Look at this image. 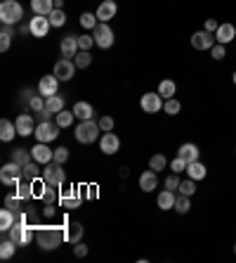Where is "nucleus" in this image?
<instances>
[{"label": "nucleus", "mask_w": 236, "mask_h": 263, "mask_svg": "<svg viewBox=\"0 0 236 263\" xmlns=\"http://www.w3.org/2000/svg\"><path fill=\"white\" fill-rule=\"evenodd\" d=\"M67 239V226L64 228H38L36 230V245L42 251H52Z\"/></svg>", "instance_id": "f257e3e1"}, {"label": "nucleus", "mask_w": 236, "mask_h": 263, "mask_svg": "<svg viewBox=\"0 0 236 263\" xmlns=\"http://www.w3.org/2000/svg\"><path fill=\"white\" fill-rule=\"evenodd\" d=\"M24 19V7L19 5L17 0H3L0 3V22L3 24H19Z\"/></svg>", "instance_id": "f03ea898"}, {"label": "nucleus", "mask_w": 236, "mask_h": 263, "mask_svg": "<svg viewBox=\"0 0 236 263\" xmlns=\"http://www.w3.org/2000/svg\"><path fill=\"white\" fill-rule=\"evenodd\" d=\"M99 133H102V128H99V123H95L92 119L80 121L78 126H76V140H78L80 145H90V142H95L99 138Z\"/></svg>", "instance_id": "7ed1b4c3"}, {"label": "nucleus", "mask_w": 236, "mask_h": 263, "mask_svg": "<svg viewBox=\"0 0 236 263\" xmlns=\"http://www.w3.org/2000/svg\"><path fill=\"white\" fill-rule=\"evenodd\" d=\"M42 178H45V183L52 185V187H61V185L67 183V171L61 168V164L50 161V164H45V168H42Z\"/></svg>", "instance_id": "20e7f679"}, {"label": "nucleus", "mask_w": 236, "mask_h": 263, "mask_svg": "<svg viewBox=\"0 0 236 263\" xmlns=\"http://www.w3.org/2000/svg\"><path fill=\"white\" fill-rule=\"evenodd\" d=\"M10 239L17 242V247H24L33 239V228L26 223V220H17L12 228H10Z\"/></svg>", "instance_id": "39448f33"}, {"label": "nucleus", "mask_w": 236, "mask_h": 263, "mask_svg": "<svg viewBox=\"0 0 236 263\" xmlns=\"http://www.w3.org/2000/svg\"><path fill=\"white\" fill-rule=\"evenodd\" d=\"M22 180H24V166L10 161V164H5L0 168V183L3 185H17Z\"/></svg>", "instance_id": "423d86ee"}, {"label": "nucleus", "mask_w": 236, "mask_h": 263, "mask_svg": "<svg viewBox=\"0 0 236 263\" xmlns=\"http://www.w3.org/2000/svg\"><path fill=\"white\" fill-rule=\"evenodd\" d=\"M92 36H95V45H99L102 50H109L116 41L114 31H111V26L106 24V22H99V24L95 26V31H92Z\"/></svg>", "instance_id": "0eeeda50"}, {"label": "nucleus", "mask_w": 236, "mask_h": 263, "mask_svg": "<svg viewBox=\"0 0 236 263\" xmlns=\"http://www.w3.org/2000/svg\"><path fill=\"white\" fill-rule=\"evenodd\" d=\"M36 140L38 142H52V140H57V135H59V126H57V121L52 123V121H40L36 126Z\"/></svg>", "instance_id": "6e6552de"}, {"label": "nucleus", "mask_w": 236, "mask_h": 263, "mask_svg": "<svg viewBox=\"0 0 236 263\" xmlns=\"http://www.w3.org/2000/svg\"><path fill=\"white\" fill-rule=\"evenodd\" d=\"M163 102L165 100L158 95V92H144L142 100H139V107L146 111V114H158V111L163 109Z\"/></svg>", "instance_id": "1a4fd4ad"}, {"label": "nucleus", "mask_w": 236, "mask_h": 263, "mask_svg": "<svg viewBox=\"0 0 236 263\" xmlns=\"http://www.w3.org/2000/svg\"><path fill=\"white\" fill-rule=\"evenodd\" d=\"M218 43V38H215V33H210V31H196L194 36H191V45H194V50H208L210 52V48Z\"/></svg>", "instance_id": "9d476101"}, {"label": "nucleus", "mask_w": 236, "mask_h": 263, "mask_svg": "<svg viewBox=\"0 0 236 263\" xmlns=\"http://www.w3.org/2000/svg\"><path fill=\"white\" fill-rule=\"evenodd\" d=\"M76 62L69 60V57H61V60H57L55 64V76L59 81H71L73 79V73H76Z\"/></svg>", "instance_id": "9b49d317"}, {"label": "nucleus", "mask_w": 236, "mask_h": 263, "mask_svg": "<svg viewBox=\"0 0 236 263\" xmlns=\"http://www.w3.org/2000/svg\"><path fill=\"white\" fill-rule=\"evenodd\" d=\"M50 17H45V14H36V17L29 22V29H31V36L33 38H45L50 31Z\"/></svg>", "instance_id": "f8f14e48"}, {"label": "nucleus", "mask_w": 236, "mask_h": 263, "mask_svg": "<svg viewBox=\"0 0 236 263\" xmlns=\"http://www.w3.org/2000/svg\"><path fill=\"white\" fill-rule=\"evenodd\" d=\"M59 90V79H57L55 73H48V76H42L38 81V92H40L42 98H50V95H57Z\"/></svg>", "instance_id": "ddd939ff"}, {"label": "nucleus", "mask_w": 236, "mask_h": 263, "mask_svg": "<svg viewBox=\"0 0 236 263\" xmlns=\"http://www.w3.org/2000/svg\"><path fill=\"white\" fill-rule=\"evenodd\" d=\"M118 147H121V140H118V135L116 133H102V138H99V149H102L104 154H116L118 152Z\"/></svg>", "instance_id": "4468645a"}, {"label": "nucleus", "mask_w": 236, "mask_h": 263, "mask_svg": "<svg viewBox=\"0 0 236 263\" xmlns=\"http://www.w3.org/2000/svg\"><path fill=\"white\" fill-rule=\"evenodd\" d=\"M14 126H17V133L22 135V138H26V135L36 133L38 123H33V117H31V114H19V117L14 119Z\"/></svg>", "instance_id": "2eb2a0df"}, {"label": "nucleus", "mask_w": 236, "mask_h": 263, "mask_svg": "<svg viewBox=\"0 0 236 263\" xmlns=\"http://www.w3.org/2000/svg\"><path fill=\"white\" fill-rule=\"evenodd\" d=\"M31 157H33V161H38V164H50V161L55 159V152L48 147V142H38V145L31 149Z\"/></svg>", "instance_id": "dca6fc26"}, {"label": "nucleus", "mask_w": 236, "mask_h": 263, "mask_svg": "<svg viewBox=\"0 0 236 263\" xmlns=\"http://www.w3.org/2000/svg\"><path fill=\"white\" fill-rule=\"evenodd\" d=\"M59 50H61V57H76L78 55V36H73V33H69V36L61 38V43H59Z\"/></svg>", "instance_id": "f3484780"}, {"label": "nucleus", "mask_w": 236, "mask_h": 263, "mask_svg": "<svg viewBox=\"0 0 236 263\" xmlns=\"http://www.w3.org/2000/svg\"><path fill=\"white\" fill-rule=\"evenodd\" d=\"M215 38H218V43H222V45H227V43H231V41H236V26L229 24V22L220 24L218 31H215Z\"/></svg>", "instance_id": "a211bd4d"}, {"label": "nucleus", "mask_w": 236, "mask_h": 263, "mask_svg": "<svg viewBox=\"0 0 236 263\" xmlns=\"http://www.w3.org/2000/svg\"><path fill=\"white\" fill-rule=\"evenodd\" d=\"M116 12H118V5H116L114 0H102V5L97 7L95 14H97L99 22H106V24H109V19H114Z\"/></svg>", "instance_id": "6ab92c4d"}, {"label": "nucleus", "mask_w": 236, "mask_h": 263, "mask_svg": "<svg viewBox=\"0 0 236 263\" xmlns=\"http://www.w3.org/2000/svg\"><path fill=\"white\" fill-rule=\"evenodd\" d=\"M59 204H61V206H67V209H78L80 206V192H78V187H69V190L61 192Z\"/></svg>", "instance_id": "aec40b11"}, {"label": "nucleus", "mask_w": 236, "mask_h": 263, "mask_svg": "<svg viewBox=\"0 0 236 263\" xmlns=\"http://www.w3.org/2000/svg\"><path fill=\"white\" fill-rule=\"evenodd\" d=\"M156 185H158V173L156 171H144L142 176H139V190H144V192H154L156 190Z\"/></svg>", "instance_id": "412c9836"}, {"label": "nucleus", "mask_w": 236, "mask_h": 263, "mask_svg": "<svg viewBox=\"0 0 236 263\" xmlns=\"http://www.w3.org/2000/svg\"><path fill=\"white\" fill-rule=\"evenodd\" d=\"M177 157H182L187 164H191V161H199L201 152H199V147H196L194 142H184V145L177 149Z\"/></svg>", "instance_id": "4be33fe9"}, {"label": "nucleus", "mask_w": 236, "mask_h": 263, "mask_svg": "<svg viewBox=\"0 0 236 263\" xmlns=\"http://www.w3.org/2000/svg\"><path fill=\"white\" fill-rule=\"evenodd\" d=\"M187 178H191V180H203V178L208 176V168H206V164L203 161H191V164H187Z\"/></svg>", "instance_id": "5701e85b"}, {"label": "nucleus", "mask_w": 236, "mask_h": 263, "mask_svg": "<svg viewBox=\"0 0 236 263\" xmlns=\"http://www.w3.org/2000/svg\"><path fill=\"white\" fill-rule=\"evenodd\" d=\"M175 199H177V195L173 190H161V192H158L156 204H158V209L170 211V209H175Z\"/></svg>", "instance_id": "b1692460"}, {"label": "nucleus", "mask_w": 236, "mask_h": 263, "mask_svg": "<svg viewBox=\"0 0 236 263\" xmlns=\"http://www.w3.org/2000/svg\"><path fill=\"white\" fill-rule=\"evenodd\" d=\"M83 226H80L78 220H73V223H69L67 226V242H71V245H78L80 239H83Z\"/></svg>", "instance_id": "393cba45"}, {"label": "nucleus", "mask_w": 236, "mask_h": 263, "mask_svg": "<svg viewBox=\"0 0 236 263\" xmlns=\"http://www.w3.org/2000/svg\"><path fill=\"white\" fill-rule=\"evenodd\" d=\"M14 223H17V214H14L12 209L5 206L0 211V230H3V233H10V228H12Z\"/></svg>", "instance_id": "a878e982"}, {"label": "nucleus", "mask_w": 236, "mask_h": 263, "mask_svg": "<svg viewBox=\"0 0 236 263\" xmlns=\"http://www.w3.org/2000/svg\"><path fill=\"white\" fill-rule=\"evenodd\" d=\"M31 10H33V14H45L48 17L55 10V0H31Z\"/></svg>", "instance_id": "bb28decb"}, {"label": "nucleus", "mask_w": 236, "mask_h": 263, "mask_svg": "<svg viewBox=\"0 0 236 263\" xmlns=\"http://www.w3.org/2000/svg\"><path fill=\"white\" fill-rule=\"evenodd\" d=\"M14 135H19L17 133V126H14L12 121L3 119V121H0V140H3V142H10V140H14Z\"/></svg>", "instance_id": "cd10ccee"}, {"label": "nucleus", "mask_w": 236, "mask_h": 263, "mask_svg": "<svg viewBox=\"0 0 236 263\" xmlns=\"http://www.w3.org/2000/svg\"><path fill=\"white\" fill-rule=\"evenodd\" d=\"M73 114H76V119H80V121H88V119L95 117V109H92V104H88V102H76L73 104Z\"/></svg>", "instance_id": "c85d7f7f"}, {"label": "nucleus", "mask_w": 236, "mask_h": 263, "mask_svg": "<svg viewBox=\"0 0 236 263\" xmlns=\"http://www.w3.org/2000/svg\"><path fill=\"white\" fill-rule=\"evenodd\" d=\"M12 38H14V31L10 24H3V29H0V50L3 52H7L10 50V45H12Z\"/></svg>", "instance_id": "c756f323"}, {"label": "nucleus", "mask_w": 236, "mask_h": 263, "mask_svg": "<svg viewBox=\"0 0 236 263\" xmlns=\"http://www.w3.org/2000/svg\"><path fill=\"white\" fill-rule=\"evenodd\" d=\"M175 90H177V86H175V81H170V79H165V81H161L158 83V95L163 100H170V98H175Z\"/></svg>", "instance_id": "7c9ffc66"}, {"label": "nucleus", "mask_w": 236, "mask_h": 263, "mask_svg": "<svg viewBox=\"0 0 236 263\" xmlns=\"http://www.w3.org/2000/svg\"><path fill=\"white\" fill-rule=\"evenodd\" d=\"M40 176H42V171L38 168V161H29V164L24 166V180L33 183V180H38Z\"/></svg>", "instance_id": "2f4dec72"}, {"label": "nucleus", "mask_w": 236, "mask_h": 263, "mask_svg": "<svg viewBox=\"0 0 236 263\" xmlns=\"http://www.w3.org/2000/svg\"><path fill=\"white\" fill-rule=\"evenodd\" d=\"M45 107H48L52 114H59V111L64 109V98H61V95H50V98H45Z\"/></svg>", "instance_id": "473e14b6"}, {"label": "nucleus", "mask_w": 236, "mask_h": 263, "mask_svg": "<svg viewBox=\"0 0 236 263\" xmlns=\"http://www.w3.org/2000/svg\"><path fill=\"white\" fill-rule=\"evenodd\" d=\"M12 161H14V164H19V166H26L29 161H33L31 149H22V147H19V149H14V152H12Z\"/></svg>", "instance_id": "72a5a7b5"}, {"label": "nucleus", "mask_w": 236, "mask_h": 263, "mask_svg": "<svg viewBox=\"0 0 236 263\" xmlns=\"http://www.w3.org/2000/svg\"><path fill=\"white\" fill-rule=\"evenodd\" d=\"M14 249H17V242H12V239H3V245H0V258H3V261L12 258Z\"/></svg>", "instance_id": "f704fd0d"}, {"label": "nucleus", "mask_w": 236, "mask_h": 263, "mask_svg": "<svg viewBox=\"0 0 236 263\" xmlns=\"http://www.w3.org/2000/svg\"><path fill=\"white\" fill-rule=\"evenodd\" d=\"M165 166H170V161L165 159L163 154H154L152 159H149V168H152V171H165Z\"/></svg>", "instance_id": "c9c22d12"}, {"label": "nucleus", "mask_w": 236, "mask_h": 263, "mask_svg": "<svg viewBox=\"0 0 236 263\" xmlns=\"http://www.w3.org/2000/svg\"><path fill=\"white\" fill-rule=\"evenodd\" d=\"M73 62H76V67L78 69H88L90 67V62H92L90 50H78V55L73 57Z\"/></svg>", "instance_id": "e433bc0d"}, {"label": "nucleus", "mask_w": 236, "mask_h": 263, "mask_svg": "<svg viewBox=\"0 0 236 263\" xmlns=\"http://www.w3.org/2000/svg\"><path fill=\"white\" fill-rule=\"evenodd\" d=\"M97 24H99L97 14H92V12H83V14H80V26H83V29L95 31V26H97Z\"/></svg>", "instance_id": "4c0bfd02"}, {"label": "nucleus", "mask_w": 236, "mask_h": 263, "mask_svg": "<svg viewBox=\"0 0 236 263\" xmlns=\"http://www.w3.org/2000/svg\"><path fill=\"white\" fill-rule=\"evenodd\" d=\"M73 119H76V114H73V109L71 111H67V109H61L59 114H57V126L59 128H69L73 123Z\"/></svg>", "instance_id": "58836bf2"}, {"label": "nucleus", "mask_w": 236, "mask_h": 263, "mask_svg": "<svg viewBox=\"0 0 236 263\" xmlns=\"http://www.w3.org/2000/svg\"><path fill=\"white\" fill-rule=\"evenodd\" d=\"M14 187H17V197H19V199H31V197H33V187H31L29 180H22V183H17Z\"/></svg>", "instance_id": "ea45409f"}, {"label": "nucleus", "mask_w": 236, "mask_h": 263, "mask_svg": "<svg viewBox=\"0 0 236 263\" xmlns=\"http://www.w3.org/2000/svg\"><path fill=\"white\" fill-rule=\"evenodd\" d=\"M48 17H50V24L55 26V29H59V26L67 24V14H64V10H52Z\"/></svg>", "instance_id": "a19ab883"}, {"label": "nucleus", "mask_w": 236, "mask_h": 263, "mask_svg": "<svg viewBox=\"0 0 236 263\" xmlns=\"http://www.w3.org/2000/svg\"><path fill=\"white\" fill-rule=\"evenodd\" d=\"M177 192H180V195L191 197L196 192V180H191V178H187V180H180V187H177Z\"/></svg>", "instance_id": "79ce46f5"}, {"label": "nucleus", "mask_w": 236, "mask_h": 263, "mask_svg": "<svg viewBox=\"0 0 236 263\" xmlns=\"http://www.w3.org/2000/svg\"><path fill=\"white\" fill-rule=\"evenodd\" d=\"M180 100H175V98H170V100H165L163 102V111L168 114V117H175V114H180Z\"/></svg>", "instance_id": "37998d69"}, {"label": "nucleus", "mask_w": 236, "mask_h": 263, "mask_svg": "<svg viewBox=\"0 0 236 263\" xmlns=\"http://www.w3.org/2000/svg\"><path fill=\"white\" fill-rule=\"evenodd\" d=\"M189 209H191L189 197L187 195H177V199H175V211H177V214H187Z\"/></svg>", "instance_id": "c03bdc74"}, {"label": "nucleus", "mask_w": 236, "mask_h": 263, "mask_svg": "<svg viewBox=\"0 0 236 263\" xmlns=\"http://www.w3.org/2000/svg\"><path fill=\"white\" fill-rule=\"evenodd\" d=\"M22 202H24V199H19L17 192H14V195H7V197H5V206L12 209L14 214H19V209H22Z\"/></svg>", "instance_id": "a18cd8bd"}, {"label": "nucleus", "mask_w": 236, "mask_h": 263, "mask_svg": "<svg viewBox=\"0 0 236 263\" xmlns=\"http://www.w3.org/2000/svg\"><path fill=\"white\" fill-rule=\"evenodd\" d=\"M29 107L33 111L45 109V98H42V95H31V98H29Z\"/></svg>", "instance_id": "49530a36"}, {"label": "nucleus", "mask_w": 236, "mask_h": 263, "mask_svg": "<svg viewBox=\"0 0 236 263\" xmlns=\"http://www.w3.org/2000/svg\"><path fill=\"white\" fill-rule=\"evenodd\" d=\"M170 171L173 173H184L187 171V161L182 159V157H175V159L170 161Z\"/></svg>", "instance_id": "de8ad7c7"}, {"label": "nucleus", "mask_w": 236, "mask_h": 263, "mask_svg": "<svg viewBox=\"0 0 236 263\" xmlns=\"http://www.w3.org/2000/svg\"><path fill=\"white\" fill-rule=\"evenodd\" d=\"M42 202L45 204H57L59 202V197H57V187L48 185V190H45V195H42Z\"/></svg>", "instance_id": "09e8293b"}, {"label": "nucleus", "mask_w": 236, "mask_h": 263, "mask_svg": "<svg viewBox=\"0 0 236 263\" xmlns=\"http://www.w3.org/2000/svg\"><path fill=\"white\" fill-rule=\"evenodd\" d=\"M210 55H212V60H224V55H227V45H222V43H215L210 48Z\"/></svg>", "instance_id": "8fccbe9b"}, {"label": "nucleus", "mask_w": 236, "mask_h": 263, "mask_svg": "<svg viewBox=\"0 0 236 263\" xmlns=\"http://www.w3.org/2000/svg\"><path fill=\"white\" fill-rule=\"evenodd\" d=\"M177 187H180V173H170V176L165 178V190L175 192Z\"/></svg>", "instance_id": "3c124183"}, {"label": "nucleus", "mask_w": 236, "mask_h": 263, "mask_svg": "<svg viewBox=\"0 0 236 263\" xmlns=\"http://www.w3.org/2000/svg\"><path fill=\"white\" fill-rule=\"evenodd\" d=\"M52 161H57V164H67L69 161V149L67 147H57L55 149V159Z\"/></svg>", "instance_id": "603ef678"}, {"label": "nucleus", "mask_w": 236, "mask_h": 263, "mask_svg": "<svg viewBox=\"0 0 236 263\" xmlns=\"http://www.w3.org/2000/svg\"><path fill=\"white\" fill-rule=\"evenodd\" d=\"M97 123H99V128H102V133H109V130H114V119H111L109 114H106V117H102Z\"/></svg>", "instance_id": "864d4df0"}, {"label": "nucleus", "mask_w": 236, "mask_h": 263, "mask_svg": "<svg viewBox=\"0 0 236 263\" xmlns=\"http://www.w3.org/2000/svg\"><path fill=\"white\" fill-rule=\"evenodd\" d=\"M95 45V36H78V48L80 50H90Z\"/></svg>", "instance_id": "5fc2aeb1"}, {"label": "nucleus", "mask_w": 236, "mask_h": 263, "mask_svg": "<svg viewBox=\"0 0 236 263\" xmlns=\"http://www.w3.org/2000/svg\"><path fill=\"white\" fill-rule=\"evenodd\" d=\"M73 254H76V256H78V258L88 256V247H85V245H83V242H78V245L73 247Z\"/></svg>", "instance_id": "6e6d98bb"}, {"label": "nucleus", "mask_w": 236, "mask_h": 263, "mask_svg": "<svg viewBox=\"0 0 236 263\" xmlns=\"http://www.w3.org/2000/svg\"><path fill=\"white\" fill-rule=\"evenodd\" d=\"M85 197H88V199H97L99 197L97 185H88V187H85Z\"/></svg>", "instance_id": "4d7b16f0"}, {"label": "nucleus", "mask_w": 236, "mask_h": 263, "mask_svg": "<svg viewBox=\"0 0 236 263\" xmlns=\"http://www.w3.org/2000/svg\"><path fill=\"white\" fill-rule=\"evenodd\" d=\"M42 216H45V218H52V216H55V204H45V209H42Z\"/></svg>", "instance_id": "13d9d810"}, {"label": "nucleus", "mask_w": 236, "mask_h": 263, "mask_svg": "<svg viewBox=\"0 0 236 263\" xmlns=\"http://www.w3.org/2000/svg\"><path fill=\"white\" fill-rule=\"evenodd\" d=\"M50 114H52V111H50L48 107H45V109H40V111H36V117L40 119V121H50Z\"/></svg>", "instance_id": "bf43d9fd"}, {"label": "nucleus", "mask_w": 236, "mask_h": 263, "mask_svg": "<svg viewBox=\"0 0 236 263\" xmlns=\"http://www.w3.org/2000/svg\"><path fill=\"white\" fill-rule=\"evenodd\" d=\"M218 22H215V19H206V31H210V33H215V31H218Z\"/></svg>", "instance_id": "052dcab7"}, {"label": "nucleus", "mask_w": 236, "mask_h": 263, "mask_svg": "<svg viewBox=\"0 0 236 263\" xmlns=\"http://www.w3.org/2000/svg\"><path fill=\"white\" fill-rule=\"evenodd\" d=\"M127 176H130V171H127V166H123V168H121V178H127Z\"/></svg>", "instance_id": "680f3d73"}, {"label": "nucleus", "mask_w": 236, "mask_h": 263, "mask_svg": "<svg viewBox=\"0 0 236 263\" xmlns=\"http://www.w3.org/2000/svg\"><path fill=\"white\" fill-rule=\"evenodd\" d=\"M64 7V0H55V10H61Z\"/></svg>", "instance_id": "e2e57ef3"}, {"label": "nucleus", "mask_w": 236, "mask_h": 263, "mask_svg": "<svg viewBox=\"0 0 236 263\" xmlns=\"http://www.w3.org/2000/svg\"><path fill=\"white\" fill-rule=\"evenodd\" d=\"M231 81H234V86H236V71H234V76H231Z\"/></svg>", "instance_id": "0e129e2a"}, {"label": "nucleus", "mask_w": 236, "mask_h": 263, "mask_svg": "<svg viewBox=\"0 0 236 263\" xmlns=\"http://www.w3.org/2000/svg\"><path fill=\"white\" fill-rule=\"evenodd\" d=\"M234 254H236V245H234Z\"/></svg>", "instance_id": "69168bd1"}]
</instances>
